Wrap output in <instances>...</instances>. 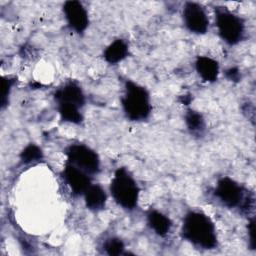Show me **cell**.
Here are the masks:
<instances>
[{
  "label": "cell",
  "instance_id": "1",
  "mask_svg": "<svg viewBox=\"0 0 256 256\" xmlns=\"http://www.w3.org/2000/svg\"><path fill=\"white\" fill-rule=\"evenodd\" d=\"M181 236L193 246L211 250L217 246L216 227L212 219L201 211H189L183 218Z\"/></svg>",
  "mask_w": 256,
  "mask_h": 256
},
{
  "label": "cell",
  "instance_id": "2",
  "mask_svg": "<svg viewBox=\"0 0 256 256\" xmlns=\"http://www.w3.org/2000/svg\"><path fill=\"white\" fill-rule=\"evenodd\" d=\"M121 105L127 119L134 122L146 120L152 111L148 90L144 86L128 79L124 84Z\"/></svg>",
  "mask_w": 256,
  "mask_h": 256
},
{
  "label": "cell",
  "instance_id": "3",
  "mask_svg": "<svg viewBox=\"0 0 256 256\" xmlns=\"http://www.w3.org/2000/svg\"><path fill=\"white\" fill-rule=\"evenodd\" d=\"M109 190L114 201L123 209L133 210L136 208L139 201L140 188L125 167L116 169L110 182Z\"/></svg>",
  "mask_w": 256,
  "mask_h": 256
},
{
  "label": "cell",
  "instance_id": "4",
  "mask_svg": "<svg viewBox=\"0 0 256 256\" xmlns=\"http://www.w3.org/2000/svg\"><path fill=\"white\" fill-rule=\"evenodd\" d=\"M215 23L220 38L228 45L240 43L245 36L243 18L230 11L225 6H215Z\"/></svg>",
  "mask_w": 256,
  "mask_h": 256
},
{
  "label": "cell",
  "instance_id": "5",
  "mask_svg": "<svg viewBox=\"0 0 256 256\" xmlns=\"http://www.w3.org/2000/svg\"><path fill=\"white\" fill-rule=\"evenodd\" d=\"M214 196L227 208H239L242 211H248L253 203V198L246 190L230 177H222L217 181Z\"/></svg>",
  "mask_w": 256,
  "mask_h": 256
},
{
  "label": "cell",
  "instance_id": "6",
  "mask_svg": "<svg viewBox=\"0 0 256 256\" xmlns=\"http://www.w3.org/2000/svg\"><path fill=\"white\" fill-rule=\"evenodd\" d=\"M67 162L85 171L89 175H95L100 171V158L95 150L85 144H71L65 150Z\"/></svg>",
  "mask_w": 256,
  "mask_h": 256
},
{
  "label": "cell",
  "instance_id": "7",
  "mask_svg": "<svg viewBox=\"0 0 256 256\" xmlns=\"http://www.w3.org/2000/svg\"><path fill=\"white\" fill-rule=\"evenodd\" d=\"M185 28L196 35H204L209 28V18L205 8L197 2H186L182 9Z\"/></svg>",
  "mask_w": 256,
  "mask_h": 256
},
{
  "label": "cell",
  "instance_id": "8",
  "mask_svg": "<svg viewBox=\"0 0 256 256\" xmlns=\"http://www.w3.org/2000/svg\"><path fill=\"white\" fill-rule=\"evenodd\" d=\"M63 13L68 26L77 34H83L89 25V16L84 5L79 1H66Z\"/></svg>",
  "mask_w": 256,
  "mask_h": 256
},
{
  "label": "cell",
  "instance_id": "9",
  "mask_svg": "<svg viewBox=\"0 0 256 256\" xmlns=\"http://www.w3.org/2000/svg\"><path fill=\"white\" fill-rule=\"evenodd\" d=\"M64 181L74 195H83L91 183V175L66 161L63 172Z\"/></svg>",
  "mask_w": 256,
  "mask_h": 256
},
{
  "label": "cell",
  "instance_id": "10",
  "mask_svg": "<svg viewBox=\"0 0 256 256\" xmlns=\"http://www.w3.org/2000/svg\"><path fill=\"white\" fill-rule=\"evenodd\" d=\"M54 99L58 104L74 105L83 108L86 103L85 94L81 86L73 80H69L59 87L54 93Z\"/></svg>",
  "mask_w": 256,
  "mask_h": 256
},
{
  "label": "cell",
  "instance_id": "11",
  "mask_svg": "<svg viewBox=\"0 0 256 256\" xmlns=\"http://www.w3.org/2000/svg\"><path fill=\"white\" fill-rule=\"evenodd\" d=\"M194 65L196 72L204 82L212 83L218 79L220 67L215 59L209 56H198Z\"/></svg>",
  "mask_w": 256,
  "mask_h": 256
},
{
  "label": "cell",
  "instance_id": "12",
  "mask_svg": "<svg viewBox=\"0 0 256 256\" xmlns=\"http://www.w3.org/2000/svg\"><path fill=\"white\" fill-rule=\"evenodd\" d=\"M86 207L94 212L101 211L105 208L107 193L99 184H91L83 194Z\"/></svg>",
  "mask_w": 256,
  "mask_h": 256
},
{
  "label": "cell",
  "instance_id": "13",
  "mask_svg": "<svg viewBox=\"0 0 256 256\" xmlns=\"http://www.w3.org/2000/svg\"><path fill=\"white\" fill-rule=\"evenodd\" d=\"M129 53V47L125 40L116 39L111 42L104 50V60L111 65H115L123 61Z\"/></svg>",
  "mask_w": 256,
  "mask_h": 256
},
{
  "label": "cell",
  "instance_id": "14",
  "mask_svg": "<svg viewBox=\"0 0 256 256\" xmlns=\"http://www.w3.org/2000/svg\"><path fill=\"white\" fill-rule=\"evenodd\" d=\"M147 223L154 233L160 237H165L172 227L170 218L158 210H150L148 212Z\"/></svg>",
  "mask_w": 256,
  "mask_h": 256
},
{
  "label": "cell",
  "instance_id": "15",
  "mask_svg": "<svg viewBox=\"0 0 256 256\" xmlns=\"http://www.w3.org/2000/svg\"><path fill=\"white\" fill-rule=\"evenodd\" d=\"M57 110L60 116V119L64 122L72 124H81L83 121L82 109L74 105L58 104Z\"/></svg>",
  "mask_w": 256,
  "mask_h": 256
},
{
  "label": "cell",
  "instance_id": "16",
  "mask_svg": "<svg viewBox=\"0 0 256 256\" xmlns=\"http://www.w3.org/2000/svg\"><path fill=\"white\" fill-rule=\"evenodd\" d=\"M185 124L192 134H202L205 130V120L201 113L196 110L188 109L185 113Z\"/></svg>",
  "mask_w": 256,
  "mask_h": 256
},
{
  "label": "cell",
  "instance_id": "17",
  "mask_svg": "<svg viewBox=\"0 0 256 256\" xmlns=\"http://www.w3.org/2000/svg\"><path fill=\"white\" fill-rule=\"evenodd\" d=\"M42 158H43V152L41 148L33 143L28 144L20 153V160L25 164L39 161Z\"/></svg>",
  "mask_w": 256,
  "mask_h": 256
},
{
  "label": "cell",
  "instance_id": "18",
  "mask_svg": "<svg viewBox=\"0 0 256 256\" xmlns=\"http://www.w3.org/2000/svg\"><path fill=\"white\" fill-rule=\"evenodd\" d=\"M103 248L108 255H121L124 253L125 244L118 237H110L104 242Z\"/></svg>",
  "mask_w": 256,
  "mask_h": 256
},
{
  "label": "cell",
  "instance_id": "19",
  "mask_svg": "<svg viewBox=\"0 0 256 256\" xmlns=\"http://www.w3.org/2000/svg\"><path fill=\"white\" fill-rule=\"evenodd\" d=\"M14 83H15V80L11 79V78L4 77L2 80V107L3 108L7 104V98L10 94V91H11Z\"/></svg>",
  "mask_w": 256,
  "mask_h": 256
},
{
  "label": "cell",
  "instance_id": "20",
  "mask_svg": "<svg viewBox=\"0 0 256 256\" xmlns=\"http://www.w3.org/2000/svg\"><path fill=\"white\" fill-rule=\"evenodd\" d=\"M248 236H249V246L251 249H255V218L252 217L248 223Z\"/></svg>",
  "mask_w": 256,
  "mask_h": 256
},
{
  "label": "cell",
  "instance_id": "21",
  "mask_svg": "<svg viewBox=\"0 0 256 256\" xmlns=\"http://www.w3.org/2000/svg\"><path fill=\"white\" fill-rule=\"evenodd\" d=\"M226 77L230 80V81H234L237 82L240 80V72L238 70V68L236 67H231L228 70H226Z\"/></svg>",
  "mask_w": 256,
  "mask_h": 256
}]
</instances>
